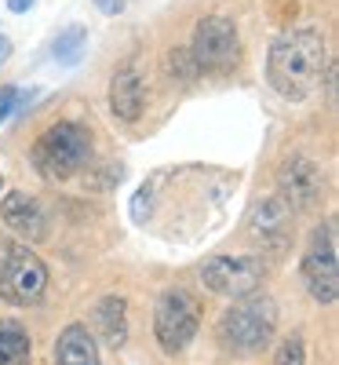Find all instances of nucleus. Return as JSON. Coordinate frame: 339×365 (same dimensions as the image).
<instances>
[{
  "instance_id": "1",
  "label": "nucleus",
  "mask_w": 339,
  "mask_h": 365,
  "mask_svg": "<svg viewBox=\"0 0 339 365\" xmlns=\"http://www.w3.org/2000/svg\"><path fill=\"white\" fill-rule=\"evenodd\" d=\"M325 70H328V51L318 29H288L270 44L266 55L270 88L292 103L311 99L325 81Z\"/></svg>"
},
{
  "instance_id": "2",
  "label": "nucleus",
  "mask_w": 339,
  "mask_h": 365,
  "mask_svg": "<svg viewBox=\"0 0 339 365\" xmlns=\"http://www.w3.org/2000/svg\"><path fill=\"white\" fill-rule=\"evenodd\" d=\"M273 332H277V303L256 292L237 296L234 307H226L219 325H215V336H219L223 351L234 358H252L266 351Z\"/></svg>"
},
{
  "instance_id": "3",
  "label": "nucleus",
  "mask_w": 339,
  "mask_h": 365,
  "mask_svg": "<svg viewBox=\"0 0 339 365\" xmlns=\"http://www.w3.org/2000/svg\"><path fill=\"white\" fill-rule=\"evenodd\" d=\"M88 158H91V135L77 120H58L33 143V165L51 182L77 175L88 165Z\"/></svg>"
},
{
  "instance_id": "4",
  "label": "nucleus",
  "mask_w": 339,
  "mask_h": 365,
  "mask_svg": "<svg viewBox=\"0 0 339 365\" xmlns=\"http://www.w3.org/2000/svg\"><path fill=\"white\" fill-rule=\"evenodd\" d=\"M48 289V267L41 256H33L29 245H8L4 259H0V299L15 303V307H29L37 303Z\"/></svg>"
},
{
  "instance_id": "5",
  "label": "nucleus",
  "mask_w": 339,
  "mask_h": 365,
  "mask_svg": "<svg viewBox=\"0 0 339 365\" xmlns=\"http://www.w3.org/2000/svg\"><path fill=\"white\" fill-rule=\"evenodd\" d=\"M241 55V37H237V26L223 15H212L201 19L194 29V41H190V63L194 70H208V73H226Z\"/></svg>"
},
{
  "instance_id": "6",
  "label": "nucleus",
  "mask_w": 339,
  "mask_h": 365,
  "mask_svg": "<svg viewBox=\"0 0 339 365\" xmlns=\"http://www.w3.org/2000/svg\"><path fill=\"white\" fill-rule=\"evenodd\" d=\"M197 325H201V307L187 289H168L157 299V307H153V332H157V344L168 354L187 347L194 340Z\"/></svg>"
},
{
  "instance_id": "7",
  "label": "nucleus",
  "mask_w": 339,
  "mask_h": 365,
  "mask_svg": "<svg viewBox=\"0 0 339 365\" xmlns=\"http://www.w3.org/2000/svg\"><path fill=\"white\" fill-rule=\"evenodd\" d=\"M303 282L318 303L339 299V245H335V223L332 220L314 234L311 249L303 256Z\"/></svg>"
},
{
  "instance_id": "8",
  "label": "nucleus",
  "mask_w": 339,
  "mask_h": 365,
  "mask_svg": "<svg viewBox=\"0 0 339 365\" xmlns=\"http://www.w3.org/2000/svg\"><path fill=\"white\" fill-rule=\"evenodd\" d=\"M266 267L259 256H215L201 267V282L219 296H249L263 285Z\"/></svg>"
},
{
  "instance_id": "9",
  "label": "nucleus",
  "mask_w": 339,
  "mask_h": 365,
  "mask_svg": "<svg viewBox=\"0 0 339 365\" xmlns=\"http://www.w3.org/2000/svg\"><path fill=\"white\" fill-rule=\"evenodd\" d=\"M277 187H281V197L292 205V212L299 208H311L318 197H321V187H325V172L318 161L311 158H292L281 175H277Z\"/></svg>"
},
{
  "instance_id": "10",
  "label": "nucleus",
  "mask_w": 339,
  "mask_h": 365,
  "mask_svg": "<svg viewBox=\"0 0 339 365\" xmlns=\"http://www.w3.org/2000/svg\"><path fill=\"white\" fill-rule=\"evenodd\" d=\"M0 220H4L19 237L26 241H44L48 237V216H44V208L22 194V190H11L4 201H0Z\"/></svg>"
},
{
  "instance_id": "11",
  "label": "nucleus",
  "mask_w": 339,
  "mask_h": 365,
  "mask_svg": "<svg viewBox=\"0 0 339 365\" xmlns=\"http://www.w3.org/2000/svg\"><path fill=\"white\" fill-rule=\"evenodd\" d=\"M288 234H292V205L281 194L256 205V212H252V237L256 241H263L266 249H277L288 241Z\"/></svg>"
},
{
  "instance_id": "12",
  "label": "nucleus",
  "mask_w": 339,
  "mask_h": 365,
  "mask_svg": "<svg viewBox=\"0 0 339 365\" xmlns=\"http://www.w3.org/2000/svg\"><path fill=\"white\" fill-rule=\"evenodd\" d=\"M142 103H146V81L139 77L135 66H120L110 81V110L117 120H139L142 113Z\"/></svg>"
},
{
  "instance_id": "13",
  "label": "nucleus",
  "mask_w": 339,
  "mask_h": 365,
  "mask_svg": "<svg viewBox=\"0 0 339 365\" xmlns=\"http://www.w3.org/2000/svg\"><path fill=\"white\" fill-rule=\"evenodd\" d=\"M55 365H103L99 347L84 325H66L55 340Z\"/></svg>"
},
{
  "instance_id": "14",
  "label": "nucleus",
  "mask_w": 339,
  "mask_h": 365,
  "mask_svg": "<svg viewBox=\"0 0 339 365\" xmlns=\"http://www.w3.org/2000/svg\"><path fill=\"white\" fill-rule=\"evenodd\" d=\"M125 311H128V303L120 296H106V299H99V307H95V325L103 329V340L110 347H125V340H128Z\"/></svg>"
},
{
  "instance_id": "15",
  "label": "nucleus",
  "mask_w": 339,
  "mask_h": 365,
  "mask_svg": "<svg viewBox=\"0 0 339 365\" xmlns=\"http://www.w3.org/2000/svg\"><path fill=\"white\" fill-rule=\"evenodd\" d=\"M33 344L19 322H0V365H29Z\"/></svg>"
},
{
  "instance_id": "16",
  "label": "nucleus",
  "mask_w": 339,
  "mask_h": 365,
  "mask_svg": "<svg viewBox=\"0 0 339 365\" xmlns=\"http://www.w3.org/2000/svg\"><path fill=\"white\" fill-rule=\"evenodd\" d=\"M84 44H88V29H84L80 22H77V26H66L63 34L55 37V44H51V51H55V63H63V66L80 63Z\"/></svg>"
},
{
  "instance_id": "17",
  "label": "nucleus",
  "mask_w": 339,
  "mask_h": 365,
  "mask_svg": "<svg viewBox=\"0 0 339 365\" xmlns=\"http://www.w3.org/2000/svg\"><path fill=\"white\" fill-rule=\"evenodd\" d=\"M273 365H306V347H303V336H288L281 347H277Z\"/></svg>"
},
{
  "instance_id": "18",
  "label": "nucleus",
  "mask_w": 339,
  "mask_h": 365,
  "mask_svg": "<svg viewBox=\"0 0 339 365\" xmlns=\"http://www.w3.org/2000/svg\"><path fill=\"white\" fill-rule=\"evenodd\" d=\"M26 99H33V91H29V96H26V91H11V96H4V99H0V125H4V120L26 103Z\"/></svg>"
},
{
  "instance_id": "19",
  "label": "nucleus",
  "mask_w": 339,
  "mask_h": 365,
  "mask_svg": "<svg viewBox=\"0 0 339 365\" xmlns=\"http://www.w3.org/2000/svg\"><path fill=\"white\" fill-rule=\"evenodd\" d=\"M95 8L103 15H120V11H125V0H95Z\"/></svg>"
},
{
  "instance_id": "20",
  "label": "nucleus",
  "mask_w": 339,
  "mask_h": 365,
  "mask_svg": "<svg viewBox=\"0 0 339 365\" xmlns=\"http://www.w3.org/2000/svg\"><path fill=\"white\" fill-rule=\"evenodd\" d=\"M37 0H8V11H15V15H22V11H29Z\"/></svg>"
},
{
  "instance_id": "21",
  "label": "nucleus",
  "mask_w": 339,
  "mask_h": 365,
  "mask_svg": "<svg viewBox=\"0 0 339 365\" xmlns=\"http://www.w3.org/2000/svg\"><path fill=\"white\" fill-rule=\"evenodd\" d=\"M8 55H11V41L0 37V63H8Z\"/></svg>"
},
{
  "instance_id": "22",
  "label": "nucleus",
  "mask_w": 339,
  "mask_h": 365,
  "mask_svg": "<svg viewBox=\"0 0 339 365\" xmlns=\"http://www.w3.org/2000/svg\"><path fill=\"white\" fill-rule=\"evenodd\" d=\"M4 249H8V245H0V259H4Z\"/></svg>"
},
{
  "instance_id": "23",
  "label": "nucleus",
  "mask_w": 339,
  "mask_h": 365,
  "mask_svg": "<svg viewBox=\"0 0 339 365\" xmlns=\"http://www.w3.org/2000/svg\"><path fill=\"white\" fill-rule=\"evenodd\" d=\"M0 187H4V179H0Z\"/></svg>"
}]
</instances>
